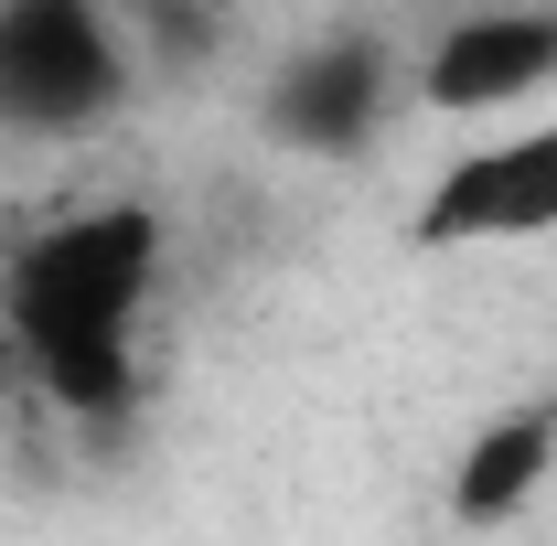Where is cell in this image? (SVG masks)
I'll use <instances>...</instances> for the list:
<instances>
[{"label": "cell", "mask_w": 557, "mask_h": 546, "mask_svg": "<svg viewBox=\"0 0 557 546\" xmlns=\"http://www.w3.org/2000/svg\"><path fill=\"white\" fill-rule=\"evenodd\" d=\"M161 258H172V225L139 194L75 204L0 258V322L44 408L119 418L139 397V322H150Z\"/></svg>", "instance_id": "cell-1"}, {"label": "cell", "mask_w": 557, "mask_h": 546, "mask_svg": "<svg viewBox=\"0 0 557 546\" xmlns=\"http://www.w3.org/2000/svg\"><path fill=\"white\" fill-rule=\"evenodd\" d=\"M129 97V44L108 0H0V129L75 139L119 119Z\"/></svg>", "instance_id": "cell-2"}, {"label": "cell", "mask_w": 557, "mask_h": 546, "mask_svg": "<svg viewBox=\"0 0 557 546\" xmlns=\"http://www.w3.org/2000/svg\"><path fill=\"white\" fill-rule=\"evenodd\" d=\"M536 236H557V119L450 150L408 214V247H536Z\"/></svg>", "instance_id": "cell-3"}, {"label": "cell", "mask_w": 557, "mask_h": 546, "mask_svg": "<svg viewBox=\"0 0 557 546\" xmlns=\"http://www.w3.org/2000/svg\"><path fill=\"white\" fill-rule=\"evenodd\" d=\"M557 86V0H472L429 33L408 65V97L429 119H504Z\"/></svg>", "instance_id": "cell-4"}, {"label": "cell", "mask_w": 557, "mask_h": 546, "mask_svg": "<svg viewBox=\"0 0 557 546\" xmlns=\"http://www.w3.org/2000/svg\"><path fill=\"white\" fill-rule=\"evenodd\" d=\"M408 97V65L386 33H311L300 54H278L269 97H258V129L300 161H354L364 139L386 129V108Z\"/></svg>", "instance_id": "cell-5"}, {"label": "cell", "mask_w": 557, "mask_h": 546, "mask_svg": "<svg viewBox=\"0 0 557 546\" xmlns=\"http://www.w3.org/2000/svg\"><path fill=\"white\" fill-rule=\"evenodd\" d=\"M547 472H557V397L504 408V418H483V429L461 439V461H450V514H461V525H515V514L547 493Z\"/></svg>", "instance_id": "cell-6"}]
</instances>
